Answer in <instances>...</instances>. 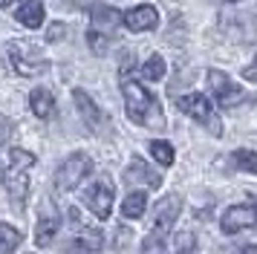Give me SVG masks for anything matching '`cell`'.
<instances>
[{
  "label": "cell",
  "instance_id": "obj_15",
  "mask_svg": "<svg viewBox=\"0 0 257 254\" xmlns=\"http://www.w3.org/2000/svg\"><path fill=\"white\" fill-rule=\"evenodd\" d=\"M44 3L41 0H21V6H18V23H24L26 29H38L41 23H44Z\"/></svg>",
  "mask_w": 257,
  "mask_h": 254
},
{
  "label": "cell",
  "instance_id": "obj_25",
  "mask_svg": "<svg viewBox=\"0 0 257 254\" xmlns=\"http://www.w3.org/2000/svg\"><path fill=\"white\" fill-rule=\"evenodd\" d=\"M142 254H165V237L148 234V237L142 240Z\"/></svg>",
  "mask_w": 257,
  "mask_h": 254
},
{
  "label": "cell",
  "instance_id": "obj_26",
  "mask_svg": "<svg viewBox=\"0 0 257 254\" xmlns=\"http://www.w3.org/2000/svg\"><path fill=\"white\" fill-rule=\"evenodd\" d=\"M15 133V124H12V118H6V115H0V145L3 142H9V136Z\"/></svg>",
  "mask_w": 257,
  "mask_h": 254
},
{
  "label": "cell",
  "instance_id": "obj_23",
  "mask_svg": "<svg viewBox=\"0 0 257 254\" xmlns=\"http://www.w3.org/2000/svg\"><path fill=\"white\" fill-rule=\"evenodd\" d=\"M87 46L93 49L95 55H104L107 49H110V35H104V32H98V29H87Z\"/></svg>",
  "mask_w": 257,
  "mask_h": 254
},
{
  "label": "cell",
  "instance_id": "obj_7",
  "mask_svg": "<svg viewBox=\"0 0 257 254\" xmlns=\"http://www.w3.org/2000/svg\"><path fill=\"white\" fill-rule=\"evenodd\" d=\"M254 225H257V205H251V202L225 208V214L220 217V228L225 234H237V231L254 228Z\"/></svg>",
  "mask_w": 257,
  "mask_h": 254
},
{
  "label": "cell",
  "instance_id": "obj_1",
  "mask_svg": "<svg viewBox=\"0 0 257 254\" xmlns=\"http://www.w3.org/2000/svg\"><path fill=\"white\" fill-rule=\"evenodd\" d=\"M121 92H124V110L133 124L148 127V130H165V113L162 104L153 98L151 92L142 87L139 81H121Z\"/></svg>",
  "mask_w": 257,
  "mask_h": 254
},
{
  "label": "cell",
  "instance_id": "obj_11",
  "mask_svg": "<svg viewBox=\"0 0 257 254\" xmlns=\"http://www.w3.org/2000/svg\"><path fill=\"white\" fill-rule=\"evenodd\" d=\"M156 23H159V12L151 3H142V6L124 12V26L130 32H151V29H156Z\"/></svg>",
  "mask_w": 257,
  "mask_h": 254
},
{
  "label": "cell",
  "instance_id": "obj_27",
  "mask_svg": "<svg viewBox=\"0 0 257 254\" xmlns=\"http://www.w3.org/2000/svg\"><path fill=\"white\" fill-rule=\"evenodd\" d=\"M61 35H67V26H64V23H52L49 32H47V41H58Z\"/></svg>",
  "mask_w": 257,
  "mask_h": 254
},
{
  "label": "cell",
  "instance_id": "obj_12",
  "mask_svg": "<svg viewBox=\"0 0 257 254\" xmlns=\"http://www.w3.org/2000/svg\"><path fill=\"white\" fill-rule=\"evenodd\" d=\"M118 23H124V15H118L113 6H104V3H95L93 9H90V26L98 29V32L104 35H113Z\"/></svg>",
  "mask_w": 257,
  "mask_h": 254
},
{
  "label": "cell",
  "instance_id": "obj_4",
  "mask_svg": "<svg viewBox=\"0 0 257 254\" xmlns=\"http://www.w3.org/2000/svg\"><path fill=\"white\" fill-rule=\"evenodd\" d=\"M9 61H12L15 72H18V75H26V78L41 75V72L47 69V61L38 52V46L26 44V41H12V44H9Z\"/></svg>",
  "mask_w": 257,
  "mask_h": 254
},
{
  "label": "cell",
  "instance_id": "obj_22",
  "mask_svg": "<svg viewBox=\"0 0 257 254\" xmlns=\"http://www.w3.org/2000/svg\"><path fill=\"white\" fill-rule=\"evenodd\" d=\"M231 162H234V168H240V171L254 173L257 176V153L254 150H234Z\"/></svg>",
  "mask_w": 257,
  "mask_h": 254
},
{
  "label": "cell",
  "instance_id": "obj_9",
  "mask_svg": "<svg viewBox=\"0 0 257 254\" xmlns=\"http://www.w3.org/2000/svg\"><path fill=\"white\" fill-rule=\"evenodd\" d=\"M124 182L130 185V188H145V191H156L159 185H162V173H156L148 165V162H142V159H133L124 168V176H121Z\"/></svg>",
  "mask_w": 257,
  "mask_h": 254
},
{
  "label": "cell",
  "instance_id": "obj_18",
  "mask_svg": "<svg viewBox=\"0 0 257 254\" xmlns=\"http://www.w3.org/2000/svg\"><path fill=\"white\" fill-rule=\"evenodd\" d=\"M168 67H165V58L162 55H151L145 64H142V78L145 81H162Z\"/></svg>",
  "mask_w": 257,
  "mask_h": 254
},
{
  "label": "cell",
  "instance_id": "obj_3",
  "mask_svg": "<svg viewBox=\"0 0 257 254\" xmlns=\"http://www.w3.org/2000/svg\"><path fill=\"white\" fill-rule=\"evenodd\" d=\"M9 156H12V168H9V173H6V191H9V196H12L15 205L21 208L26 202V194H29L26 171L35 165V156H32L29 150H21V148H15Z\"/></svg>",
  "mask_w": 257,
  "mask_h": 254
},
{
  "label": "cell",
  "instance_id": "obj_6",
  "mask_svg": "<svg viewBox=\"0 0 257 254\" xmlns=\"http://www.w3.org/2000/svg\"><path fill=\"white\" fill-rule=\"evenodd\" d=\"M90 171H93V159L87 153H72L70 159H64V165L55 173V188L58 191H72L90 176Z\"/></svg>",
  "mask_w": 257,
  "mask_h": 254
},
{
  "label": "cell",
  "instance_id": "obj_14",
  "mask_svg": "<svg viewBox=\"0 0 257 254\" xmlns=\"http://www.w3.org/2000/svg\"><path fill=\"white\" fill-rule=\"evenodd\" d=\"M58 228H61V217H58V211L47 208V211L41 214V219H38V225H35V242H38V245H49V242L55 240Z\"/></svg>",
  "mask_w": 257,
  "mask_h": 254
},
{
  "label": "cell",
  "instance_id": "obj_21",
  "mask_svg": "<svg viewBox=\"0 0 257 254\" xmlns=\"http://www.w3.org/2000/svg\"><path fill=\"white\" fill-rule=\"evenodd\" d=\"M78 245H81L84 251H98L104 245V237H101L98 228H81L78 231Z\"/></svg>",
  "mask_w": 257,
  "mask_h": 254
},
{
  "label": "cell",
  "instance_id": "obj_13",
  "mask_svg": "<svg viewBox=\"0 0 257 254\" xmlns=\"http://www.w3.org/2000/svg\"><path fill=\"white\" fill-rule=\"evenodd\" d=\"M72 98H75V107H78V113H81V118L87 121L90 130H98V127L104 124V113L98 110V104H95L84 90H72Z\"/></svg>",
  "mask_w": 257,
  "mask_h": 254
},
{
  "label": "cell",
  "instance_id": "obj_10",
  "mask_svg": "<svg viewBox=\"0 0 257 254\" xmlns=\"http://www.w3.org/2000/svg\"><path fill=\"white\" fill-rule=\"evenodd\" d=\"M84 199H87V208L93 211L95 217L107 219L110 211H113V185L107 182V179H98V182H93L87 188Z\"/></svg>",
  "mask_w": 257,
  "mask_h": 254
},
{
  "label": "cell",
  "instance_id": "obj_29",
  "mask_svg": "<svg viewBox=\"0 0 257 254\" xmlns=\"http://www.w3.org/2000/svg\"><path fill=\"white\" fill-rule=\"evenodd\" d=\"M234 254H257V245H243V248H237Z\"/></svg>",
  "mask_w": 257,
  "mask_h": 254
},
{
  "label": "cell",
  "instance_id": "obj_16",
  "mask_svg": "<svg viewBox=\"0 0 257 254\" xmlns=\"http://www.w3.org/2000/svg\"><path fill=\"white\" fill-rule=\"evenodd\" d=\"M29 107H32V113H35L38 118H52V115H55V98H52V92L44 90V87L32 90Z\"/></svg>",
  "mask_w": 257,
  "mask_h": 254
},
{
  "label": "cell",
  "instance_id": "obj_17",
  "mask_svg": "<svg viewBox=\"0 0 257 254\" xmlns=\"http://www.w3.org/2000/svg\"><path fill=\"white\" fill-rule=\"evenodd\" d=\"M145 208H148V196L145 191H133V194L124 196V202H121V214L127 219H139L145 214Z\"/></svg>",
  "mask_w": 257,
  "mask_h": 254
},
{
  "label": "cell",
  "instance_id": "obj_20",
  "mask_svg": "<svg viewBox=\"0 0 257 254\" xmlns=\"http://www.w3.org/2000/svg\"><path fill=\"white\" fill-rule=\"evenodd\" d=\"M151 156L162 168H168V165H174V148H171V142H162V139H156V142H151Z\"/></svg>",
  "mask_w": 257,
  "mask_h": 254
},
{
  "label": "cell",
  "instance_id": "obj_28",
  "mask_svg": "<svg viewBox=\"0 0 257 254\" xmlns=\"http://www.w3.org/2000/svg\"><path fill=\"white\" fill-rule=\"evenodd\" d=\"M243 78H245V81H254V84H257V55H254V61H251V64L243 69Z\"/></svg>",
  "mask_w": 257,
  "mask_h": 254
},
{
  "label": "cell",
  "instance_id": "obj_5",
  "mask_svg": "<svg viewBox=\"0 0 257 254\" xmlns=\"http://www.w3.org/2000/svg\"><path fill=\"white\" fill-rule=\"evenodd\" d=\"M205 78H208V90H211V95H214V101L220 104L222 110H231V107L245 101L243 87H237L231 81V75H225L222 69H208Z\"/></svg>",
  "mask_w": 257,
  "mask_h": 254
},
{
  "label": "cell",
  "instance_id": "obj_19",
  "mask_svg": "<svg viewBox=\"0 0 257 254\" xmlns=\"http://www.w3.org/2000/svg\"><path fill=\"white\" fill-rule=\"evenodd\" d=\"M18 245H21V231L0 222V254H12Z\"/></svg>",
  "mask_w": 257,
  "mask_h": 254
},
{
  "label": "cell",
  "instance_id": "obj_24",
  "mask_svg": "<svg viewBox=\"0 0 257 254\" xmlns=\"http://www.w3.org/2000/svg\"><path fill=\"white\" fill-rule=\"evenodd\" d=\"M176 254H197V234L182 231L176 237Z\"/></svg>",
  "mask_w": 257,
  "mask_h": 254
},
{
  "label": "cell",
  "instance_id": "obj_8",
  "mask_svg": "<svg viewBox=\"0 0 257 254\" xmlns=\"http://www.w3.org/2000/svg\"><path fill=\"white\" fill-rule=\"evenodd\" d=\"M179 211H182V199H179V194L162 196V199L156 202V214H153V231H151V234H156V237H165L168 231L174 228V222H176V217H179Z\"/></svg>",
  "mask_w": 257,
  "mask_h": 254
},
{
  "label": "cell",
  "instance_id": "obj_30",
  "mask_svg": "<svg viewBox=\"0 0 257 254\" xmlns=\"http://www.w3.org/2000/svg\"><path fill=\"white\" fill-rule=\"evenodd\" d=\"M9 3H12V0H0V9H3V6H9Z\"/></svg>",
  "mask_w": 257,
  "mask_h": 254
},
{
  "label": "cell",
  "instance_id": "obj_2",
  "mask_svg": "<svg viewBox=\"0 0 257 254\" xmlns=\"http://www.w3.org/2000/svg\"><path fill=\"white\" fill-rule=\"evenodd\" d=\"M176 107L185 115H191L194 121H199L211 136H222V121H220V115H217V110H214V104L208 101V95H202V92H188V95H182V98L176 101Z\"/></svg>",
  "mask_w": 257,
  "mask_h": 254
}]
</instances>
